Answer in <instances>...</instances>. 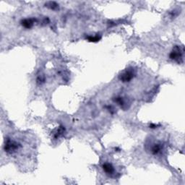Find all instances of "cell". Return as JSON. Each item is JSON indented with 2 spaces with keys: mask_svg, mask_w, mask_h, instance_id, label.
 <instances>
[{
  "mask_svg": "<svg viewBox=\"0 0 185 185\" xmlns=\"http://www.w3.org/2000/svg\"><path fill=\"white\" fill-rule=\"evenodd\" d=\"M102 168L103 172L106 173V174L111 177H113L116 174V168L112 163H109V162H105L103 163Z\"/></svg>",
  "mask_w": 185,
  "mask_h": 185,
  "instance_id": "7a4b0ae2",
  "label": "cell"
},
{
  "mask_svg": "<svg viewBox=\"0 0 185 185\" xmlns=\"http://www.w3.org/2000/svg\"><path fill=\"white\" fill-rule=\"evenodd\" d=\"M36 20L33 18H26L21 21V25L25 28H31L33 26V24Z\"/></svg>",
  "mask_w": 185,
  "mask_h": 185,
  "instance_id": "5b68a950",
  "label": "cell"
},
{
  "mask_svg": "<svg viewBox=\"0 0 185 185\" xmlns=\"http://www.w3.org/2000/svg\"><path fill=\"white\" fill-rule=\"evenodd\" d=\"M135 71L132 69H126L125 71H124L122 73V75H120V80H121L123 82H128L133 79L135 77Z\"/></svg>",
  "mask_w": 185,
  "mask_h": 185,
  "instance_id": "6da1fadb",
  "label": "cell"
},
{
  "mask_svg": "<svg viewBox=\"0 0 185 185\" xmlns=\"http://www.w3.org/2000/svg\"><path fill=\"white\" fill-rule=\"evenodd\" d=\"M163 148V145L161 142H156L152 144V146L150 148V151L153 155L160 154Z\"/></svg>",
  "mask_w": 185,
  "mask_h": 185,
  "instance_id": "3957f363",
  "label": "cell"
},
{
  "mask_svg": "<svg viewBox=\"0 0 185 185\" xmlns=\"http://www.w3.org/2000/svg\"><path fill=\"white\" fill-rule=\"evenodd\" d=\"M182 53L183 52H182L181 49H180V48L177 46V47H176L171 52L170 57L174 60H179L180 58H182Z\"/></svg>",
  "mask_w": 185,
  "mask_h": 185,
  "instance_id": "277c9868",
  "label": "cell"
}]
</instances>
